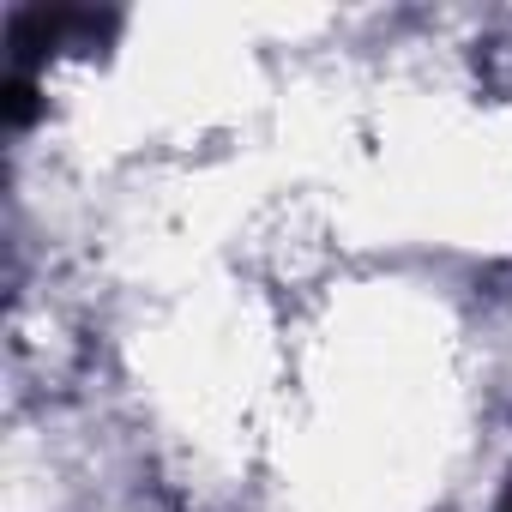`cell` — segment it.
I'll list each match as a JSON object with an SVG mask.
<instances>
[{
	"label": "cell",
	"mask_w": 512,
	"mask_h": 512,
	"mask_svg": "<svg viewBox=\"0 0 512 512\" xmlns=\"http://www.w3.org/2000/svg\"><path fill=\"white\" fill-rule=\"evenodd\" d=\"M500 512H512V488H506V500H500Z\"/></svg>",
	"instance_id": "cell-1"
}]
</instances>
